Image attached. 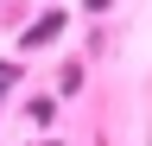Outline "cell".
<instances>
[{"label": "cell", "instance_id": "6da1fadb", "mask_svg": "<svg viewBox=\"0 0 152 146\" xmlns=\"http://www.w3.org/2000/svg\"><path fill=\"white\" fill-rule=\"evenodd\" d=\"M51 32H64V13H45V19H38V26L26 32V45H45V38H51Z\"/></svg>", "mask_w": 152, "mask_h": 146}, {"label": "cell", "instance_id": "7a4b0ae2", "mask_svg": "<svg viewBox=\"0 0 152 146\" xmlns=\"http://www.w3.org/2000/svg\"><path fill=\"white\" fill-rule=\"evenodd\" d=\"M13 76H19V70H13V64H0V89H13Z\"/></svg>", "mask_w": 152, "mask_h": 146}]
</instances>
